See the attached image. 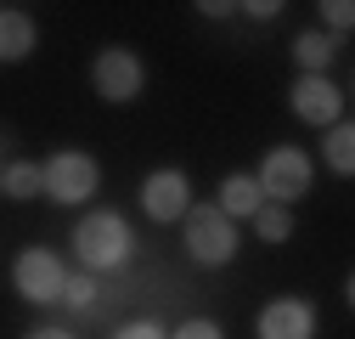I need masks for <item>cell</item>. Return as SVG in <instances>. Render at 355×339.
Masks as SVG:
<instances>
[{
  "instance_id": "16",
  "label": "cell",
  "mask_w": 355,
  "mask_h": 339,
  "mask_svg": "<svg viewBox=\"0 0 355 339\" xmlns=\"http://www.w3.org/2000/svg\"><path fill=\"white\" fill-rule=\"evenodd\" d=\"M57 306H68L73 317H85V311L96 306V277H91V272H68V283H62V300H57Z\"/></svg>"
},
{
  "instance_id": "21",
  "label": "cell",
  "mask_w": 355,
  "mask_h": 339,
  "mask_svg": "<svg viewBox=\"0 0 355 339\" xmlns=\"http://www.w3.org/2000/svg\"><path fill=\"white\" fill-rule=\"evenodd\" d=\"M23 339H79L73 328H57V322H40V328H28Z\"/></svg>"
},
{
  "instance_id": "6",
  "label": "cell",
  "mask_w": 355,
  "mask_h": 339,
  "mask_svg": "<svg viewBox=\"0 0 355 339\" xmlns=\"http://www.w3.org/2000/svg\"><path fill=\"white\" fill-rule=\"evenodd\" d=\"M91 85H96V97L124 108V102H136L141 97V85H147V63L130 51V46H102L96 63H91Z\"/></svg>"
},
{
  "instance_id": "8",
  "label": "cell",
  "mask_w": 355,
  "mask_h": 339,
  "mask_svg": "<svg viewBox=\"0 0 355 339\" xmlns=\"http://www.w3.org/2000/svg\"><path fill=\"white\" fill-rule=\"evenodd\" d=\"M316 306L304 300V294H277V300H265L259 317H254V339H316Z\"/></svg>"
},
{
  "instance_id": "14",
  "label": "cell",
  "mask_w": 355,
  "mask_h": 339,
  "mask_svg": "<svg viewBox=\"0 0 355 339\" xmlns=\"http://www.w3.org/2000/svg\"><path fill=\"white\" fill-rule=\"evenodd\" d=\"M254 238H259V243H288V238H293V209L259 204V209H254Z\"/></svg>"
},
{
  "instance_id": "3",
  "label": "cell",
  "mask_w": 355,
  "mask_h": 339,
  "mask_svg": "<svg viewBox=\"0 0 355 339\" xmlns=\"http://www.w3.org/2000/svg\"><path fill=\"white\" fill-rule=\"evenodd\" d=\"M96 187H102V164L91 153H79V147H62V153H51L46 164H40V192H46L51 204H62V209L91 204Z\"/></svg>"
},
{
  "instance_id": "17",
  "label": "cell",
  "mask_w": 355,
  "mask_h": 339,
  "mask_svg": "<svg viewBox=\"0 0 355 339\" xmlns=\"http://www.w3.org/2000/svg\"><path fill=\"white\" fill-rule=\"evenodd\" d=\"M316 12H322V23H327L322 34H333V40L355 28V6H349V0H322V6H316Z\"/></svg>"
},
{
  "instance_id": "15",
  "label": "cell",
  "mask_w": 355,
  "mask_h": 339,
  "mask_svg": "<svg viewBox=\"0 0 355 339\" xmlns=\"http://www.w3.org/2000/svg\"><path fill=\"white\" fill-rule=\"evenodd\" d=\"M0 192L6 198H40V164L34 158H12L6 176H0Z\"/></svg>"
},
{
  "instance_id": "5",
  "label": "cell",
  "mask_w": 355,
  "mask_h": 339,
  "mask_svg": "<svg viewBox=\"0 0 355 339\" xmlns=\"http://www.w3.org/2000/svg\"><path fill=\"white\" fill-rule=\"evenodd\" d=\"M62 283H68V266H62L57 249H46V243L17 249V261H12V288L23 294L28 306H57V300H62Z\"/></svg>"
},
{
  "instance_id": "7",
  "label": "cell",
  "mask_w": 355,
  "mask_h": 339,
  "mask_svg": "<svg viewBox=\"0 0 355 339\" xmlns=\"http://www.w3.org/2000/svg\"><path fill=\"white\" fill-rule=\"evenodd\" d=\"M136 198H141V215L153 226H181L187 209H192V176L175 170V164H164V170H153V176L141 181Z\"/></svg>"
},
{
  "instance_id": "22",
  "label": "cell",
  "mask_w": 355,
  "mask_h": 339,
  "mask_svg": "<svg viewBox=\"0 0 355 339\" xmlns=\"http://www.w3.org/2000/svg\"><path fill=\"white\" fill-rule=\"evenodd\" d=\"M198 12H203V17H232L237 6H220V0H203V6H198Z\"/></svg>"
},
{
  "instance_id": "20",
  "label": "cell",
  "mask_w": 355,
  "mask_h": 339,
  "mask_svg": "<svg viewBox=\"0 0 355 339\" xmlns=\"http://www.w3.org/2000/svg\"><path fill=\"white\" fill-rule=\"evenodd\" d=\"M237 12H248L254 23H271V17H282V0H248V6H237Z\"/></svg>"
},
{
  "instance_id": "9",
  "label": "cell",
  "mask_w": 355,
  "mask_h": 339,
  "mask_svg": "<svg viewBox=\"0 0 355 339\" xmlns=\"http://www.w3.org/2000/svg\"><path fill=\"white\" fill-rule=\"evenodd\" d=\"M288 102H293V119L316 124V131H333V124L344 119V91L327 74H299L288 85Z\"/></svg>"
},
{
  "instance_id": "12",
  "label": "cell",
  "mask_w": 355,
  "mask_h": 339,
  "mask_svg": "<svg viewBox=\"0 0 355 339\" xmlns=\"http://www.w3.org/2000/svg\"><path fill=\"white\" fill-rule=\"evenodd\" d=\"M322 164L333 170V176H344V181L355 176V124L349 119H338L333 131L322 136Z\"/></svg>"
},
{
  "instance_id": "11",
  "label": "cell",
  "mask_w": 355,
  "mask_h": 339,
  "mask_svg": "<svg viewBox=\"0 0 355 339\" xmlns=\"http://www.w3.org/2000/svg\"><path fill=\"white\" fill-rule=\"evenodd\" d=\"M259 204H265L259 181H254V176H237V170L220 181V198H214V209H220L226 221H254V209H259Z\"/></svg>"
},
{
  "instance_id": "13",
  "label": "cell",
  "mask_w": 355,
  "mask_h": 339,
  "mask_svg": "<svg viewBox=\"0 0 355 339\" xmlns=\"http://www.w3.org/2000/svg\"><path fill=\"white\" fill-rule=\"evenodd\" d=\"M333 51H338V40L322 34V28H304V34L293 40V63H299V74H327Z\"/></svg>"
},
{
  "instance_id": "1",
  "label": "cell",
  "mask_w": 355,
  "mask_h": 339,
  "mask_svg": "<svg viewBox=\"0 0 355 339\" xmlns=\"http://www.w3.org/2000/svg\"><path fill=\"white\" fill-rule=\"evenodd\" d=\"M73 254H79V266L91 277L124 272L136 261V232H130V221L119 209H91V215H79V226H73Z\"/></svg>"
},
{
  "instance_id": "2",
  "label": "cell",
  "mask_w": 355,
  "mask_h": 339,
  "mask_svg": "<svg viewBox=\"0 0 355 339\" xmlns=\"http://www.w3.org/2000/svg\"><path fill=\"white\" fill-rule=\"evenodd\" d=\"M187 261L192 266H203V272H220V266H232L237 261V249H243V232H237V221H226L214 204H192L187 209Z\"/></svg>"
},
{
  "instance_id": "4",
  "label": "cell",
  "mask_w": 355,
  "mask_h": 339,
  "mask_svg": "<svg viewBox=\"0 0 355 339\" xmlns=\"http://www.w3.org/2000/svg\"><path fill=\"white\" fill-rule=\"evenodd\" d=\"M254 181H259V192H265V204H293V198H304L310 192V181H316V158H310L304 147H293V142H277L271 153H265V164L254 170Z\"/></svg>"
},
{
  "instance_id": "19",
  "label": "cell",
  "mask_w": 355,
  "mask_h": 339,
  "mask_svg": "<svg viewBox=\"0 0 355 339\" xmlns=\"http://www.w3.org/2000/svg\"><path fill=\"white\" fill-rule=\"evenodd\" d=\"M169 339H226V328H220L214 317H187V322L175 328Z\"/></svg>"
},
{
  "instance_id": "18",
  "label": "cell",
  "mask_w": 355,
  "mask_h": 339,
  "mask_svg": "<svg viewBox=\"0 0 355 339\" xmlns=\"http://www.w3.org/2000/svg\"><path fill=\"white\" fill-rule=\"evenodd\" d=\"M113 339H169V333H164V322H158V317H130V322H119V328H113Z\"/></svg>"
},
{
  "instance_id": "10",
  "label": "cell",
  "mask_w": 355,
  "mask_h": 339,
  "mask_svg": "<svg viewBox=\"0 0 355 339\" xmlns=\"http://www.w3.org/2000/svg\"><path fill=\"white\" fill-rule=\"evenodd\" d=\"M40 46V28L23 6H0V63H28Z\"/></svg>"
},
{
  "instance_id": "23",
  "label": "cell",
  "mask_w": 355,
  "mask_h": 339,
  "mask_svg": "<svg viewBox=\"0 0 355 339\" xmlns=\"http://www.w3.org/2000/svg\"><path fill=\"white\" fill-rule=\"evenodd\" d=\"M0 176H6V164H0Z\"/></svg>"
}]
</instances>
